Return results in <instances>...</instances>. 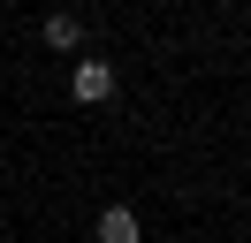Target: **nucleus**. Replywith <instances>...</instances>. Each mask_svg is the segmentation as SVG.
Returning <instances> with one entry per match:
<instances>
[{
    "mask_svg": "<svg viewBox=\"0 0 251 243\" xmlns=\"http://www.w3.org/2000/svg\"><path fill=\"white\" fill-rule=\"evenodd\" d=\"M69 91H76L84 106H99V99H114V69H107V61H76V76H69Z\"/></svg>",
    "mask_w": 251,
    "mask_h": 243,
    "instance_id": "1",
    "label": "nucleus"
},
{
    "mask_svg": "<svg viewBox=\"0 0 251 243\" xmlns=\"http://www.w3.org/2000/svg\"><path fill=\"white\" fill-rule=\"evenodd\" d=\"M99 243H137V213H129V205H107V213H99Z\"/></svg>",
    "mask_w": 251,
    "mask_h": 243,
    "instance_id": "2",
    "label": "nucleus"
},
{
    "mask_svg": "<svg viewBox=\"0 0 251 243\" xmlns=\"http://www.w3.org/2000/svg\"><path fill=\"white\" fill-rule=\"evenodd\" d=\"M76 38H84V23H76V15H46V46H53V53H69Z\"/></svg>",
    "mask_w": 251,
    "mask_h": 243,
    "instance_id": "3",
    "label": "nucleus"
}]
</instances>
